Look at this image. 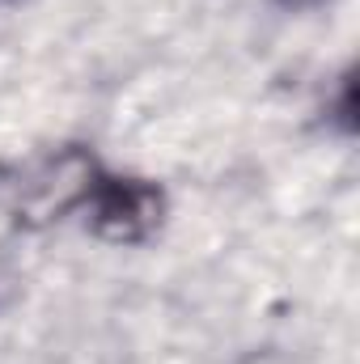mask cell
I'll return each mask as SVG.
<instances>
[{
    "label": "cell",
    "mask_w": 360,
    "mask_h": 364,
    "mask_svg": "<svg viewBox=\"0 0 360 364\" xmlns=\"http://www.w3.org/2000/svg\"><path fill=\"white\" fill-rule=\"evenodd\" d=\"M77 212L85 216L93 237L110 246H140L166 220V191L162 182L140 178V174H115L97 161Z\"/></svg>",
    "instance_id": "1"
},
{
    "label": "cell",
    "mask_w": 360,
    "mask_h": 364,
    "mask_svg": "<svg viewBox=\"0 0 360 364\" xmlns=\"http://www.w3.org/2000/svg\"><path fill=\"white\" fill-rule=\"evenodd\" d=\"M93 170H97V157L81 144H68V149L34 161L21 174V182L13 186L17 191V203H13L17 220L21 225H47V220H60V216L77 212Z\"/></svg>",
    "instance_id": "2"
}]
</instances>
